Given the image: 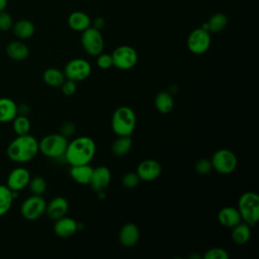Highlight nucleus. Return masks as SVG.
Wrapping results in <instances>:
<instances>
[{
	"label": "nucleus",
	"instance_id": "1",
	"mask_svg": "<svg viewBox=\"0 0 259 259\" xmlns=\"http://www.w3.org/2000/svg\"><path fill=\"white\" fill-rule=\"evenodd\" d=\"M96 152L95 142L90 137H78L68 142L64 159L70 166L89 164Z\"/></svg>",
	"mask_w": 259,
	"mask_h": 259
},
{
	"label": "nucleus",
	"instance_id": "2",
	"mask_svg": "<svg viewBox=\"0 0 259 259\" xmlns=\"http://www.w3.org/2000/svg\"><path fill=\"white\" fill-rule=\"evenodd\" d=\"M38 152V141L29 134L17 136L9 143L6 150L7 157L18 164L31 161Z\"/></svg>",
	"mask_w": 259,
	"mask_h": 259
},
{
	"label": "nucleus",
	"instance_id": "3",
	"mask_svg": "<svg viewBox=\"0 0 259 259\" xmlns=\"http://www.w3.org/2000/svg\"><path fill=\"white\" fill-rule=\"evenodd\" d=\"M136 113L126 105L117 107L111 116V128L118 137H131L136 128Z\"/></svg>",
	"mask_w": 259,
	"mask_h": 259
},
{
	"label": "nucleus",
	"instance_id": "4",
	"mask_svg": "<svg viewBox=\"0 0 259 259\" xmlns=\"http://www.w3.org/2000/svg\"><path fill=\"white\" fill-rule=\"evenodd\" d=\"M238 210L242 221L251 228L259 220V195L253 191H246L241 194L238 201Z\"/></svg>",
	"mask_w": 259,
	"mask_h": 259
},
{
	"label": "nucleus",
	"instance_id": "5",
	"mask_svg": "<svg viewBox=\"0 0 259 259\" xmlns=\"http://www.w3.org/2000/svg\"><path fill=\"white\" fill-rule=\"evenodd\" d=\"M68 139L61 134H50L38 142V151L51 159H64Z\"/></svg>",
	"mask_w": 259,
	"mask_h": 259
},
{
	"label": "nucleus",
	"instance_id": "6",
	"mask_svg": "<svg viewBox=\"0 0 259 259\" xmlns=\"http://www.w3.org/2000/svg\"><path fill=\"white\" fill-rule=\"evenodd\" d=\"M212 169L218 173L227 175L233 173L238 165V159L234 152L228 149L215 151L210 159Z\"/></svg>",
	"mask_w": 259,
	"mask_h": 259
},
{
	"label": "nucleus",
	"instance_id": "7",
	"mask_svg": "<svg viewBox=\"0 0 259 259\" xmlns=\"http://www.w3.org/2000/svg\"><path fill=\"white\" fill-rule=\"evenodd\" d=\"M47 201L41 195L32 194L26 197L20 205V213L26 221H36L46 211Z\"/></svg>",
	"mask_w": 259,
	"mask_h": 259
},
{
	"label": "nucleus",
	"instance_id": "8",
	"mask_svg": "<svg viewBox=\"0 0 259 259\" xmlns=\"http://www.w3.org/2000/svg\"><path fill=\"white\" fill-rule=\"evenodd\" d=\"M81 45L84 51L90 56H98L103 52L104 40L100 30L93 26H89L82 31L81 34Z\"/></svg>",
	"mask_w": 259,
	"mask_h": 259
},
{
	"label": "nucleus",
	"instance_id": "9",
	"mask_svg": "<svg viewBox=\"0 0 259 259\" xmlns=\"http://www.w3.org/2000/svg\"><path fill=\"white\" fill-rule=\"evenodd\" d=\"M112 64L119 70H130L134 68L139 60L137 51L131 46H119L112 53Z\"/></svg>",
	"mask_w": 259,
	"mask_h": 259
},
{
	"label": "nucleus",
	"instance_id": "10",
	"mask_svg": "<svg viewBox=\"0 0 259 259\" xmlns=\"http://www.w3.org/2000/svg\"><path fill=\"white\" fill-rule=\"evenodd\" d=\"M90 63L81 58H75L70 60L64 68V75L67 79L73 80L75 82L83 81L89 77L91 74Z\"/></svg>",
	"mask_w": 259,
	"mask_h": 259
},
{
	"label": "nucleus",
	"instance_id": "11",
	"mask_svg": "<svg viewBox=\"0 0 259 259\" xmlns=\"http://www.w3.org/2000/svg\"><path fill=\"white\" fill-rule=\"evenodd\" d=\"M187 48L194 55H202L210 47L211 37L210 32L203 29L202 27H198L193 29L188 37H187Z\"/></svg>",
	"mask_w": 259,
	"mask_h": 259
},
{
	"label": "nucleus",
	"instance_id": "12",
	"mask_svg": "<svg viewBox=\"0 0 259 259\" xmlns=\"http://www.w3.org/2000/svg\"><path fill=\"white\" fill-rule=\"evenodd\" d=\"M31 176L24 167H16L10 171L6 179V186L12 191H20L27 187Z\"/></svg>",
	"mask_w": 259,
	"mask_h": 259
},
{
	"label": "nucleus",
	"instance_id": "13",
	"mask_svg": "<svg viewBox=\"0 0 259 259\" xmlns=\"http://www.w3.org/2000/svg\"><path fill=\"white\" fill-rule=\"evenodd\" d=\"M136 173L138 174L140 180L143 181H154L156 180L162 173L161 164L154 159H146L143 160L137 167Z\"/></svg>",
	"mask_w": 259,
	"mask_h": 259
},
{
	"label": "nucleus",
	"instance_id": "14",
	"mask_svg": "<svg viewBox=\"0 0 259 259\" xmlns=\"http://www.w3.org/2000/svg\"><path fill=\"white\" fill-rule=\"evenodd\" d=\"M111 180V172L106 166H98L93 168L92 177L90 180V186L96 192L104 191L109 185Z\"/></svg>",
	"mask_w": 259,
	"mask_h": 259
},
{
	"label": "nucleus",
	"instance_id": "15",
	"mask_svg": "<svg viewBox=\"0 0 259 259\" xmlns=\"http://www.w3.org/2000/svg\"><path fill=\"white\" fill-rule=\"evenodd\" d=\"M68 210H69L68 200L63 196H56L47 203L45 213L52 221H56L62 217H65Z\"/></svg>",
	"mask_w": 259,
	"mask_h": 259
},
{
	"label": "nucleus",
	"instance_id": "16",
	"mask_svg": "<svg viewBox=\"0 0 259 259\" xmlns=\"http://www.w3.org/2000/svg\"><path fill=\"white\" fill-rule=\"evenodd\" d=\"M140 239V230L134 223L124 224L118 233V241L125 248L134 247Z\"/></svg>",
	"mask_w": 259,
	"mask_h": 259
},
{
	"label": "nucleus",
	"instance_id": "17",
	"mask_svg": "<svg viewBox=\"0 0 259 259\" xmlns=\"http://www.w3.org/2000/svg\"><path fill=\"white\" fill-rule=\"evenodd\" d=\"M77 221L69 218V217H62L55 221L54 225V233L56 236L66 239L70 238L75 235V233L78 231L77 229Z\"/></svg>",
	"mask_w": 259,
	"mask_h": 259
},
{
	"label": "nucleus",
	"instance_id": "18",
	"mask_svg": "<svg viewBox=\"0 0 259 259\" xmlns=\"http://www.w3.org/2000/svg\"><path fill=\"white\" fill-rule=\"evenodd\" d=\"M218 221L223 227L232 229L242 222V218L237 207L225 206L219 210Z\"/></svg>",
	"mask_w": 259,
	"mask_h": 259
},
{
	"label": "nucleus",
	"instance_id": "19",
	"mask_svg": "<svg viewBox=\"0 0 259 259\" xmlns=\"http://www.w3.org/2000/svg\"><path fill=\"white\" fill-rule=\"evenodd\" d=\"M68 25L72 30L82 32L91 26V18L83 11H74L68 17Z\"/></svg>",
	"mask_w": 259,
	"mask_h": 259
},
{
	"label": "nucleus",
	"instance_id": "20",
	"mask_svg": "<svg viewBox=\"0 0 259 259\" xmlns=\"http://www.w3.org/2000/svg\"><path fill=\"white\" fill-rule=\"evenodd\" d=\"M92 173H93V167L90 166L89 164L71 166L70 168L71 178L77 183L82 185H87L90 183Z\"/></svg>",
	"mask_w": 259,
	"mask_h": 259
},
{
	"label": "nucleus",
	"instance_id": "21",
	"mask_svg": "<svg viewBox=\"0 0 259 259\" xmlns=\"http://www.w3.org/2000/svg\"><path fill=\"white\" fill-rule=\"evenodd\" d=\"M17 115V104L8 97H0V122L6 123Z\"/></svg>",
	"mask_w": 259,
	"mask_h": 259
},
{
	"label": "nucleus",
	"instance_id": "22",
	"mask_svg": "<svg viewBox=\"0 0 259 259\" xmlns=\"http://www.w3.org/2000/svg\"><path fill=\"white\" fill-rule=\"evenodd\" d=\"M6 54L11 60L23 61L29 56V49L21 40H13L7 45Z\"/></svg>",
	"mask_w": 259,
	"mask_h": 259
},
{
	"label": "nucleus",
	"instance_id": "23",
	"mask_svg": "<svg viewBox=\"0 0 259 259\" xmlns=\"http://www.w3.org/2000/svg\"><path fill=\"white\" fill-rule=\"evenodd\" d=\"M228 24V17L222 12H217L212 14L208 20L202 24V28L207 30L208 32L212 33H218L221 32L226 28Z\"/></svg>",
	"mask_w": 259,
	"mask_h": 259
},
{
	"label": "nucleus",
	"instance_id": "24",
	"mask_svg": "<svg viewBox=\"0 0 259 259\" xmlns=\"http://www.w3.org/2000/svg\"><path fill=\"white\" fill-rule=\"evenodd\" d=\"M14 35L19 39H26L33 35L35 31L34 24L28 19H19L12 25Z\"/></svg>",
	"mask_w": 259,
	"mask_h": 259
},
{
	"label": "nucleus",
	"instance_id": "25",
	"mask_svg": "<svg viewBox=\"0 0 259 259\" xmlns=\"http://www.w3.org/2000/svg\"><path fill=\"white\" fill-rule=\"evenodd\" d=\"M154 104L156 109L162 113L167 114L169 113L173 107H174V99L172 97V94L167 91H160L154 100Z\"/></svg>",
	"mask_w": 259,
	"mask_h": 259
},
{
	"label": "nucleus",
	"instance_id": "26",
	"mask_svg": "<svg viewBox=\"0 0 259 259\" xmlns=\"http://www.w3.org/2000/svg\"><path fill=\"white\" fill-rule=\"evenodd\" d=\"M232 240L237 245H245L251 237V227L241 222L232 228Z\"/></svg>",
	"mask_w": 259,
	"mask_h": 259
},
{
	"label": "nucleus",
	"instance_id": "27",
	"mask_svg": "<svg viewBox=\"0 0 259 259\" xmlns=\"http://www.w3.org/2000/svg\"><path fill=\"white\" fill-rule=\"evenodd\" d=\"M64 72L57 68H49L42 74L44 82L51 87H59L65 81Z\"/></svg>",
	"mask_w": 259,
	"mask_h": 259
},
{
	"label": "nucleus",
	"instance_id": "28",
	"mask_svg": "<svg viewBox=\"0 0 259 259\" xmlns=\"http://www.w3.org/2000/svg\"><path fill=\"white\" fill-rule=\"evenodd\" d=\"M133 141L131 137H118L111 145V153L116 157L125 156L132 149Z\"/></svg>",
	"mask_w": 259,
	"mask_h": 259
},
{
	"label": "nucleus",
	"instance_id": "29",
	"mask_svg": "<svg viewBox=\"0 0 259 259\" xmlns=\"http://www.w3.org/2000/svg\"><path fill=\"white\" fill-rule=\"evenodd\" d=\"M12 190H10L6 184H0V217L6 214L13 203Z\"/></svg>",
	"mask_w": 259,
	"mask_h": 259
},
{
	"label": "nucleus",
	"instance_id": "30",
	"mask_svg": "<svg viewBox=\"0 0 259 259\" xmlns=\"http://www.w3.org/2000/svg\"><path fill=\"white\" fill-rule=\"evenodd\" d=\"M30 126H31L30 120L27 117V115L17 114L12 120V127H13L14 133L17 136H22V135L29 134Z\"/></svg>",
	"mask_w": 259,
	"mask_h": 259
},
{
	"label": "nucleus",
	"instance_id": "31",
	"mask_svg": "<svg viewBox=\"0 0 259 259\" xmlns=\"http://www.w3.org/2000/svg\"><path fill=\"white\" fill-rule=\"evenodd\" d=\"M27 186L32 194L41 195L47 190V181L42 176L37 175L30 178Z\"/></svg>",
	"mask_w": 259,
	"mask_h": 259
},
{
	"label": "nucleus",
	"instance_id": "32",
	"mask_svg": "<svg viewBox=\"0 0 259 259\" xmlns=\"http://www.w3.org/2000/svg\"><path fill=\"white\" fill-rule=\"evenodd\" d=\"M204 259H229V253L226 249L221 247H213L208 249L202 256Z\"/></svg>",
	"mask_w": 259,
	"mask_h": 259
},
{
	"label": "nucleus",
	"instance_id": "33",
	"mask_svg": "<svg viewBox=\"0 0 259 259\" xmlns=\"http://www.w3.org/2000/svg\"><path fill=\"white\" fill-rule=\"evenodd\" d=\"M122 185L127 189L136 188L140 182V178L136 172H128L126 173L121 179Z\"/></svg>",
	"mask_w": 259,
	"mask_h": 259
},
{
	"label": "nucleus",
	"instance_id": "34",
	"mask_svg": "<svg viewBox=\"0 0 259 259\" xmlns=\"http://www.w3.org/2000/svg\"><path fill=\"white\" fill-rule=\"evenodd\" d=\"M14 21L12 16L5 10L0 11V30L7 31L12 28Z\"/></svg>",
	"mask_w": 259,
	"mask_h": 259
},
{
	"label": "nucleus",
	"instance_id": "35",
	"mask_svg": "<svg viewBox=\"0 0 259 259\" xmlns=\"http://www.w3.org/2000/svg\"><path fill=\"white\" fill-rule=\"evenodd\" d=\"M96 64L97 66L102 70H107L113 66L112 64V58L111 54H104L100 53L98 56H96Z\"/></svg>",
	"mask_w": 259,
	"mask_h": 259
},
{
	"label": "nucleus",
	"instance_id": "36",
	"mask_svg": "<svg viewBox=\"0 0 259 259\" xmlns=\"http://www.w3.org/2000/svg\"><path fill=\"white\" fill-rule=\"evenodd\" d=\"M195 170L198 174L200 175H206L208 174L211 170H212V166H211V162L210 160L206 159V158H202L199 159L196 164H195Z\"/></svg>",
	"mask_w": 259,
	"mask_h": 259
},
{
	"label": "nucleus",
	"instance_id": "37",
	"mask_svg": "<svg viewBox=\"0 0 259 259\" xmlns=\"http://www.w3.org/2000/svg\"><path fill=\"white\" fill-rule=\"evenodd\" d=\"M60 87L63 94H65L66 96H71L77 90V82L70 79H65V81L62 83Z\"/></svg>",
	"mask_w": 259,
	"mask_h": 259
},
{
	"label": "nucleus",
	"instance_id": "38",
	"mask_svg": "<svg viewBox=\"0 0 259 259\" xmlns=\"http://www.w3.org/2000/svg\"><path fill=\"white\" fill-rule=\"evenodd\" d=\"M75 124L71 121H65L62 125H61V131H60V134L63 135L64 137H66L67 139L71 136L74 135L75 133Z\"/></svg>",
	"mask_w": 259,
	"mask_h": 259
},
{
	"label": "nucleus",
	"instance_id": "39",
	"mask_svg": "<svg viewBox=\"0 0 259 259\" xmlns=\"http://www.w3.org/2000/svg\"><path fill=\"white\" fill-rule=\"evenodd\" d=\"M30 112V107L28 104L26 103H21L19 105H17V114H21V115H28Z\"/></svg>",
	"mask_w": 259,
	"mask_h": 259
},
{
	"label": "nucleus",
	"instance_id": "40",
	"mask_svg": "<svg viewBox=\"0 0 259 259\" xmlns=\"http://www.w3.org/2000/svg\"><path fill=\"white\" fill-rule=\"evenodd\" d=\"M104 25H105V20L102 17H96L93 21V27H95L98 30L102 29Z\"/></svg>",
	"mask_w": 259,
	"mask_h": 259
},
{
	"label": "nucleus",
	"instance_id": "41",
	"mask_svg": "<svg viewBox=\"0 0 259 259\" xmlns=\"http://www.w3.org/2000/svg\"><path fill=\"white\" fill-rule=\"evenodd\" d=\"M7 3H8V0H0V11L5 10Z\"/></svg>",
	"mask_w": 259,
	"mask_h": 259
}]
</instances>
